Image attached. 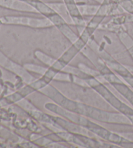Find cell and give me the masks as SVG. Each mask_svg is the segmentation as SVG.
<instances>
[{
  "label": "cell",
  "mask_w": 133,
  "mask_h": 148,
  "mask_svg": "<svg viewBox=\"0 0 133 148\" xmlns=\"http://www.w3.org/2000/svg\"><path fill=\"white\" fill-rule=\"evenodd\" d=\"M5 21L11 24L27 25L34 28H45L53 26V23L49 18H37L27 16L7 17Z\"/></svg>",
  "instance_id": "6da1fadb"
},
{
  "label": "cell",
  "mask_w": 133,
  "mask_h": 148,
  "mask_svg": "<svg viewBox=\"0 0 133 148\" xmlns=\"http://www.w3.org/2000/svg\"><path fill=\"white\" fill-rule=\"evenodd\" d=\"M66 9L68 10L70 16L72 18L73 21L77 24L81 26H83L84 23L83 17L81 16V13L79 11V7L77 5L74 0H64Z\"/></svg>",
  "instance_id": "7a4b0ae2"
},
{
  "label": "cell",
  "mask_w": 133,
  "mask_h": 148,
  "mask_svg": "<svg viewBox=\"0 0 133 148\" xmlns=\"http://www.w3.org/2000/svg\"><path fill=\"white\" fill-rule=\"evenodd\" d=\"M95 1H98V3H101V4L106 5V4H109V0H95Z\"/></svg>",
  "instance_id": "3957f363"
},
{
  "label": "cell",
  "mask_w": 133,
  "mask_h": 148,
  "mask_svg": "<svg viewBox=\"0 0 133 148\" xmlns=\"http://www.w3.org/2000/svg\"><path fill=\"white\" fill-rule=\"evenodd\" d=\"M18 1H24V2H26V3H31L33 2H35V1H37L38 0H18Z\"/></svg>",
  "instance_id": "277c9868"
}]
</instances>
